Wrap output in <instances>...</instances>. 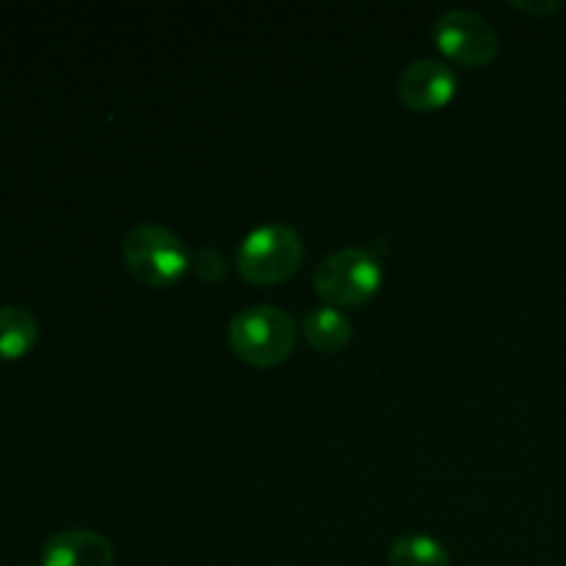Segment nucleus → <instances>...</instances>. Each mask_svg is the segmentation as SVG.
I'll return each instance as SVG.
<instances>
[{
  "label": "nucleus",
  "mask_w": 566,
  "mask_h": 566,
  "mask_svg": "<svg viewBox=\"0 0 566 566\" xmlns=\"http://www.w3.org/2000/svg\"><path fill=\"white\" fill-rule=\"evenodd\" d=\"M193 269H197V276L202 282H219V280H224V274H227V260L219 249L205 247L197 252Z\"/></svg>",
  "instance_id": "nucleus-11"
},
{
  "label": "nucleus",
  "mask_w": 566,
  "mask_h": 566,
  "mask_svg": "<svg viewBox=\"0 0 566 566\" xmlns=\"http://www.w3.org/2000/svg\"><path fill=\"white\" fill-rule=\"evenodd\" d=\"M116 551L108 536L92 528H66L42 547V566H114Z\"/></svg>",
  "instance_id": "nucleus-7"
},
{
  "label": "nucleus",
  "mask_w": 566,
  "mask_h": 566,
  "mask_svg": "<svg viewBox=\"0 0 566 566\" xmlns=\"http://www.w3.org/2000/svg\"><path fill=\"white\" fill-rule=\"evenodd\" d=\"M232 354L252 368H274L291 357L296 346V324L274 304L241 310L227 329Z\"/></svg>",
  "instance_id": "nucleus-1"
},
{
  "label": "nucleus",
  "mask_w": 566,
  "mask_h": 566,
  "mask_svg": "<svg viewBox=\"0 0 566 566\" xmlns=\"http://www.w3.org/2000/svg\"><path fill=\"white\" fill-rule=\"evenodd\" d=\"M512 6L525 14H553V11L562 9V0H512Z\"/></svg>",
  "instance_id": "nucleus-12"
},
{
  "label": "nucleus",
  "mask_w": 566,
  "mask_h": 566,
  "mask_svg": "<svg viewBox=\"0 0 566 566\" xmlns=\"http://www.w3.org/2000/svg\"><path fill=\"white\" fill-rule=\"evenodd\" d=\"M381 282H385V271H381L379 258L359 247H346L326 254L315 265L313 274L315 293L324 298V304L337 310L368 304L381 291Z\"/></svg>",
  "instance_id": "nucleus-2"
},
{
  "label": "nucleus",
  "mask_w": 566,
  "mask_h": 566,
  "mask_svg": "<svg viewBox=\"0 0 566 566\" xmlns=\"http://www.w3.org/2000/svg\"><path fill=\"white\" fill-rule=\"evenodd\" d=\"M127 271L147 287H171L191 269V252L180 235L160 224L133 227L122 243Z\"/></svg>",
  "instance_id": "nucleus-3"
},
{
  "label": "nucleus",
  "mask_w": 566,
  "mask_h": 566,
  "mask_svg": "<svg viewBox=\"0 0 566 566\" xmlns=\"http://www.w3.org/2000/svg\"><path fill=\"white\" fill-rule=\"evenodd\" d=\"M302 335L307 346H313L321 354H337L352 343L354 326L343 310L321 304L313 307L302 321Z\"/></svg>",
  "instance_id": "nucleus-8"
},
{
  "label": "nucleus",
  "mask_w": 566,
  "mask_h": 566,
  "mask_svg": "<svg viewBox=\"0 0 566 566\" xmlns=\"http://www.w3.org/2000/svg\"><path fill=\"white\" fill-rule=\"evenodd\" d=\"M434 44L448 61L468 70H484L501 53V39L486 17L470 9L442 11L431 28Z\"/></svg>",
  "instance_id": "nucleus-5"
},
{
  "label": "nucleus",
  "mask_w": 566,
  "mask_h": 566,
  "mask_svg": "<svg viewBox=\"0 0 566 566\" xmlns=\"http://www.w3.org/2000/svg\"><path fill=\"white\" fill-rule=\"evenodd\" d=\"M39 340V324L28 310L0 304V359H22Z\"/></svg>",
  "instance_id": "nucleus-9"
},
{
  "label": "nucleus",
  "mask_w": 566,
  "mask_h": 566,
  "mask_svg": "<svg viewBox=\"0 0 566 566\" xmlns=\"http://www.w3.org/2000/svg\"><path fill=\"white\" fill-rule=\"evenodd\" d=\"M457 70L442 59L409 61L396 77V97L418 114L446 108L457 94Z\"/></svg>",
  "instance_id": "nucleus-6"
},
{
  "label": "nucleus",
  "mask_w": 566,
  "mask_h": 566,
  "mask_svg": "<svg viewBox=\"0 0 566 566\" xmlns=\"http://www.w3.org/2000/svg\"><path fill=\"white\" fill-rule=\"evenodd\" d=\"M304 260V243L287 224H265L249 232L238 249L235 269L247 282L260 287L291 280Z\"/></svg>",
  "instance_id": "nucleus-4"
},
{
  "label": "nucleus",
  "mask_w": 566,
  "mask_h": 566,
  "mask_svg": "<svg viewBox=\"0 0 566 566\" xmlns=\"http://www.w3.org/2000/svg\"><path fill=\"white\" fill-rule=\"evenodd\" d=\"M387 562L390 566H451V556L434 536L403 534L390 545Z\"/></svg>",
  "instance_id": "nucleus-10"
}]
</instances>
